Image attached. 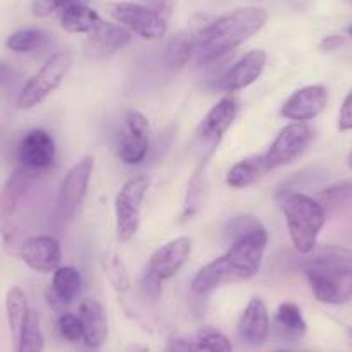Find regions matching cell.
I'll list each match as a JSON object with an SVG mask.
<instances>
[{"label": "cell", "mask_w": 352, "mask_h": 352, "mask_svg": "<svg viewBox=\"0 0 352 352\" xmlns=\"http://www.w3.org/2000/svg\"><path fill=\"white\" fill-rule=\"evenodd\" d=\"M266 245L268 232L264 226L232 242V247L221 257L199 270L192 290L195 294H209L219 287L250 280L259 273Z\"/></svg>", "instance_id": "cell-1"}, {"label": "cell", "mask_w": 352, "mask_h": 352, "mask_svg": "<svg viewBox=\"0 0 352 352\" xmlns=\"http://www.w3.org/2000/svg\"><path fill=\"white\" fill-rule=\"evenodd\" d=\"M268 12L261 8H240L223 16H212L206 26L192 33L199 64H209L226 56L263 30Z\"/></svg>", "instance_id": "cell-2"}, {"label": "cell", "mask_w": 352, "mask_h": 352, "mask_svg": "<svg viewBox=\"0 0 352 352\" xmlns=\"http://www.w3.org/2000/svg\"><path fill=\"white\" fill-rule=\"evenodd\" d=\"M278 204L297 252L304 256L313 252L318 247V235L327 223L323 204L300 192H283L278 195Z\"/></svg>", "instance_id": "cell-3"}, {"label": "cell", "mask_w": 352, "mask_h": 352, "mask_svg": "<svg viewBox=\"0 0 352 352\" xmlns=\"http://www.w3.org/2000/svg\"><path fill=\"white\" fill-rule=\"evenodd\" d=\"M71 66H73V54L69 50H59L52 54L21 88L16 99V106L23 111H28L42 104L54 90L59 88Z\"/></svg>", "instance_id": "cell-4"}, {"label": "cell", "mask_w": 352, "mask_h": 352, "mask_svg": "<svg viewBox=\"0 0 352 352\" xmlns=\"http://www.w3.org/2000/svg\"><path fill=\"white\" fill-rule=\"evenodd\" d=\"M151 187L147 175L133 176L128 180L116 195L114 211H116V240L126 243L137 235L140 226V211L145 194Z\"/></svg>", "instance_id": "cell-5"}, {"label": "cell", "mask_w": 352, "mask_h": 352, "mask_svg": "<svg viewBox=\"0 0 352 352\" xmlns=\"http://www.w3.org/2000/svg\"><path fill=\"white\" fill-rule=\"evenodd\" d=\"M109 14L123 28L145 40H159L168 32V21L152 11L151 8L133 2H113L107 6Z\"/></svg>", "instance_id": "cell-6"}, {"label": "cell", "mask_w": 352, "mask_h": 352, "mask_svg": "<svg viewBox=\"0 0 352 352\" xmlns=\"http://www.w3.org/2000/svg\"><path fill=\"white\" fill-rule=\"evenodd\" d=\"M313 138V128L307 126L306 123L287 124V126L276 135L272 147L263 154L266 173L282 168V166L289 164L294 159L299 157V155L309 147Z\"/></svg>", "instance_id": "cell-7"}, {"label": "cell", "mask_w": 352, "mask_h": 352, "mask_svg": "<svg viewBox=\"0 0 352 352\" xmlns=\"http://www.w3.org/2000/svg\"><path fill=\"white\" fill-rule=\"evenodd\" d=\"M148 126L147 118L138 111H128L124 116L123 130L120 133L118 154L124 164H138L148 154Z\"/></svg>", "instance_id": "cell-8"}, {"label": "cell", "mask_w": 352, "mask_h": 352, "mask_svg": "<svg viewBox=\"0 0 352 352\" xmlns=\"http://www.w3.org/2000/svg\"><path fill=\"white\" fill-rule=\"evenodd\" d=\"M314 297L323 304H344L352 299V273L337 270H304Z\"/></svg>", "instance_id": "cell-9"}, {"label": "cell", "mask_w": 352, "mask_h": 352, "mask_svg": "<svg viewBox=\"0 0 352 352\" xmlns=\"http://www.w3.org/2000/svg\"><path fill=\"white\" fill-rule=\"evenodd\" d=\"M236 100L232 96L223 97L214 107L208 113V116L202 121L201 128H199V138L204 144V159L202 161H209L211 155L214 154L216 147L221 142L223 135L228 131V128L232 126V123L236 118Z\"/></svg>", "instance_id": "cell-10"}, {"label": "cell", "mask_w": 352, "mask_h": 352, "mask_svg": "<svg viewBox=\"0 0 352 352\" xmlns=\"http://www.w3.org/2000/svg\"><path fill=\"white\" fill-rule=\"evenodd\" d=\"M94 162H96L94 157L87 155L80 162H76L69 169V173L64 176L59 188V195H57L59 211L64 216L74 214L81 202H83L88 190V184H90V176H92L94 171Z\"/></svg>", "instance_id": "cell-11"}, {"label": "cell", "mask_w": 352, "mask_h": 352, "mask_svg": "<svg viewBox=\"0 0 352 352\" xmlns=\"http://www.w3.org/2000/svg\"><path fill=\"white\" fill-rule=\"evenodd\" d=\"M192 252V240L188 236H176L169 240L162 247H159L148 259L145 272L152 273L159 280L173 278L176 273L184 268V264L190 257Z\"/></svg>", "instance_id": "cell-12"}, {"label": "cell", "mask_w": 352, "mask_h": 352, "mask_svg": "<svg viewBox=\"0 0 352 352\" xmlns=\"http://www.w3.org/2000/svg\"><path fill=\"white\" fill-rule=\"evenodd\" d=\"M18 157L23 168L33 173L49 169L56 161V142L45 130H32L23 137L18 148Z\"/></svg>", "instance_id": "cell-13"}, {"label": "cell", "mask_w": 352, "mask_h": 352, "mask_svg": "<svg viewBox=\"0 0 352 352\" xmlns=\"http://www.w3.org/2000/svg\"><path fill=\"white\" fill-rule=\"evenodd\" d=\"M19 257L36 273H54L60 266V243L52 235L28 236Z\"/></svg>", "instance_id": "cell-14"}, {"label": "cell", "mask_w": 352, "mask_h": 352, "mask_svg": "<svg viewBox=\"0 0 352 352\" xmlns=\"http://www.w3.org/2000/svg\"><path fill=\"white\" fill-rule=\"evenodd\" d=\"M328 102L327 88L321 85L304 87L289 97L282 107V114L296 123H306L323 113Z\"/></svg>", "instance_id": "cell-15"}, {"label": "cell", "mask_w": 352, "mask_h": 352, "mask_svg": "<svg viewBox=\"0 0 352 352\" xmlns=\"http://www.w3.org/2000/svg\"><path fill=\"white\" fill-rule=\"evenodd\" d=\"M266 59L268 57L264 50H250L225 71V74L218 80V88L225 92H236L249 87L263 74Z\"/></svg>", "instance_id": "cell-16"}, {"label": "cell", "mask_w": 352, "mask_h": 352, "mask_svg": "<svg viewBox=\"0 0 352 352\" xmlns=\"http://www.w3.org/2000/svg\"><path fill=\"white\" fill-rule=\"evenodd\" d=\"M270 333L268 307L261 299H250L239 321V337L250 347L264 344Z\"/></svg>", "instance_id": "cell-17"}, {"label": "cell", "mask_w": 352, "mask_h": 352, "mask_svg": "<svg viewBox=\"0 0 352 352\" xmlns=\"http://www.w3.org/2000/svg\"><path fill=\"white\" fill-rule=\"evenodd\" d=\"M80 321L83 328V342L90 349H99L109 333L106 309L97 299H85L80 304Z\"/></svg>", "instance_id": "cell-18"}, {"label": "cell", "mask_w": 352, "mask_h": 352, "mask_svg": "<svg viewBox=\"0 0 352 352\" xmlns=\"http://www.w3.org/2000/svg\"><path fill=\"white\" fill-rule=\"evenodd\" d=\"M81 290V275L73 266H59L54 272L52 285H50L47 299L50 307L63 311L67 304L73 302Z\"/></svg>", "instance_id": "cell-19"}, {"label": "cell", "mask_w": 352, "mask_h": 352, "mask_svg": "<svg viewBox=\"0 0 352 352\" xmlns=\"http://www.w3.org/2000/svg\"><path fill=\"white\" fill-rule=\"evenodd\" d=\"M35 175L36 173L30 171L23 166L12 171V175L9 176L2 190H0V214L6 216V218L14 214L16 209L21 204L23 197L32 187Z\"/></svg>", "instance_id": "cell-20"}, {"label": "cell", "mask_w": 352, "mask_h": 352, "mask_svg": "<svg viewBox=\"0 0 352 352\" xmlns=\"http://www.w3.org/2000/svg\"><path fill=\"white\" fill-rule=\"evenodd\" d=\"M131 40V33L121 25H113V23L104 21L102 26L96 33L88 35L87 47L94 56L106 57L111 54L118 52L128 45Z\"/></svg>", "instance_id": "cell-21"}, {"label": "cell", "mask_w": 352, "mask_h": 352, "mask_svg": "<svg viewBox=\"0 0 352 352\" xmlns=\"http://www.w3.org/2000/svg\"><path fill=\"white\" fill-rule=\"evenodd\" d=\"M337 270L352 273V250L338 245L316 247L302 263V270Z\"/></svg>", "instance_id": "cell-22"}, {"label": "cell", "mask_w": 352, "mask_h": 352, "mask_svg": "<svg viewBox=\"0 0 352 352\" xmlns=\"http://www.w3.org/2000/svg\"><path fill=\"white\" fill-rule=\"evenodd\" d=\"M6 313H8V323L9 330H11L12 347H14L16 351L19 342H21L23 333H25L26 324H28L30 314H32V309H30L25 292H23L19 287L9 289L8 296H6Z\"/></svg>", "instance_id": "cell-23"}, {"label": "cell", "mask_w": 352, "mask_h": 352, "mask_svg": "<svg viewBox=\"0 0 352 352\" xmlns=\"http://www.w3.org/2000/svg\"><path fill=\"white\" fill-rule=\"evenodd\" d=\"M104 19L88 4H78L60 12V26L69 33H85L92 35L102 26Z\"/></svg>", "instance_id": "cell-24"}, {"label": "cell", "mask_w": 352, "mask_h": 352, "mask_svg": "<svg viewBox=\"0 0 352 352\" xmlns=\"http://www.w3.org/2000/svg\"><path fill=\"white\" fill-rule=\"evenodd\" d=\"M266 175V168H264L263 154L252 155L243 161L236 162L226 176V184L232 188H245L259 182V178Z\"/></svg>", "instance_id": "cell-25"}, {"label": "cell", "mask_w": 352, "mask_h": 352, "mask_svg": "<svg viewBox=\"0 0 352 352\" xmlns=\"http://www.w3.org/2000/svg\"><path fill=\"white\" fill-rule=\"evenodd\" d=\"M185 352H233V347L226 335L212 327H204L188 342Z\"/></svg>", "instance_id": "cell-26"}, {"label": "cell", "mask_w": 352, "mask_h": 352, "mask_svg": "<svg viewBox=\"0 0 352 352\" xmlns=\"http://www.w3.org/2000/svg\"><path fill=\"white\" fill-rule=\"evenodd\" d=\"M195 56V40L190 32H180L171 36L166 47V60L171 67L180 69L187 66L188 60Z\"/></svg>", "instance_id": "cell-27"}, {"label": "cell", "mask_w": 352, "mask_h": 352, "mask_svg": "<svg viewBox=\"0 0 352 352\" xmlns=\"http://www.w3.org/2000/svg\"><path fill=\"white\" fill-rule=\"evenodd\" d=\"M276 324L285 333V337L299 338L307 331V324L304 321L299 306L294 302H283L276 311Z\"/></svg>", "instance_id": "cell-28"}, {"label": "cell", "mask_w": 352, "mask_h": 352, "mask_svg": "<svg viewBox=\"0 0 352 352\" xmlns=\"http://www.w3.org/2000/svg\"><path fill=\"white\" fill-rule=\"evenodd\" d=\"M45 42L47 35L42 30L26 28L12 33V35L6 40V47L16 54H30L33 52V50L40 49Z\"/></svg>", "instance_id": "cell-29"}, {"label": "cell", "mask_w": 352, "mask_h": 352, "mask_svg": "<svg viewBox=\"0 0 352 352\" xmlns=\"http://www.w3.org/2000/svg\"><path fill=\"white\" fill-rule=\"evenodd\" d=\"M104 268H106L107 280L118 294H124L130 290L131 280L128 275L126 264L121 261L118 254H107L106 261H104Z\"/></svg>", "instance_id": "cell-30"}, {"label": "cell", "mask_w": 352, "mask_h": 352, "mask_svg": "<svg viewBox=\"0 0 352 352\" xmlns=\"http://www.w3.org/2000/svg\"><path fill=\"white\" fill-rule=\"evenodd\" d=\"M43 351V335L42 327H40V318L35 311L30 314L28 324L25 328L21 342L14 352H42Z\"/></svg>", "instance_id": "cell-31"}, {"label": "cell", "mask_w": 352, "mask_h": 352, "mask_svg": "<svg viewBox=\"0 0 352 352\" xmlns=\"http://www.w3.org/2000/svg\"><path fill=\"white\" fill-rule=\"evenodd\" d=\"M78 4H88V0H33V14L36 18H49Z\"/></svg>", "instance_id": "cell-32"}, {"label": "cell", "mask_w": 352, "mask_h": 352, "mask_svg": "<svg viewBox=\"0 0 352 352\" xmlns=\"http://www.w3.org/2000/svg\"><path fill=\"white\" fill-rule=\"evenodd\" d=\"M57 331L64 340L71 342V344L83 340V328H81L80 318L71 313H60L59 320H57Z\"/></svg>", "instance_id": "cell-33"}, {"label": "cell", "mask_w": 352, "mask_h": 352, "mask_svg": "<svg viewBox=\"0 0 352 352\" xmlns=\"http://www.w3.org/2000/svg\"><path fill=\"white\" fill-rule=\"evenodd\" d=\"M0 235H2V243H4V249L8 250V254L19 257L23 243H25V240L28 239V235H26V233L23 232L21 228H18L16 225H11V223L2 226Z\"/></svg>", "instance_id": "cell-34"}, {"label": "cell", "mask_w": 352, "mask_h": 352, "mask_svg": "<svg viewBox=\"0 0 352 352\" xmlns=\"http://www.w3.org/2000/svg\"><path fill=\"white\" fill-rule=\"evenodd\" d=\"M261 226H263L261 221H257L254 216H236V218H233L232 221L228 223V226H226V235L230 236L232 242H235V240L249 235V233L261 228Z\"/></svg>", "instance_id": "cell-35"}, {"label": "cell", "mask_w": 352, "mask_h": 352, "mask_svg": "<svg viewBox=\"0 0 352 352\" xmlns=\"http://www.w3.org/2000/svg\"><path fill=\"white\" fill-rule=\"evenodd\" d=\"M142 285H144V292L148 299L157 300L161 297L162 292V280H159L157 276H154L152 273L145 272L144 278H142Z\"/></svg>", "instance_id": "cell-36"}, {"label": "cell", "mask_w": 352, "mask_h": 352, "mask_svg": "<svg viewBox=\"0 0 352 352\" xmlns=\"http://www.w3.org/2000/svg\"><path fill=\"white\" fill-rule=\"evenodd\" d=\"M338 130H352V90L347 94V97H345L344 104H342L340 107V114H338Z\"/></svg>", "instance_id": "cell-37"}, {"label": "cell", "mask_w": 352, "mask_h": 352, "mask_svg": "<svg viewBox=\"0 0 352 352\" xmlns=\"http://www.w3.org/2000/svg\"><path fill=\"white\" fill-rule=\"evenodd\" d=\"M145 2H147V8H151L154 12H157V14L161 16V18H164L166 21H168L173 9H175V0H145Z\"/></svg>", "instance_id": "cell-38"}, {"label": "cell", "mask_w": 352, "mask_h": 352, "mask_svg": "<svg viewBox=\"0 0 352 352\" xmlns=\"http://www.w3.org/2000/svg\"><path fill=\"white\" fill-rule=\"evenodd\" d=\"M342 42H344V40H342L340 36H327V38L321 42V49L333 50V49H337L338 45H342Z\"/></svg>", "instance_id": "cell-39"}, {"label": "cell", "mask_w": 352, "mask_h": 352, "mask_svg": "<svg viewBox=\"0 0 352 352\" xmlns=\"http://www.w3.org/2000/svg\"><path fill=\"white\" fill-rule=\"evenodd\" d=\"M126 352H148V349L144 345H130Z\"/></svg>", "instance_id": "cell-40"}, {"label": "cell", "mask_w": 352, "mask_h": 352, "mask_svg": "<svg viewBox=\"0 0 352 352\" xmlns=\"http://www.w3.org/2000/svg\"><path fill=\"white\" fill-rule=\"evenodd\" d=\"M347 162H349V166H351V168H352V152H351V154H349V157H347Z\"/></svg>", "instance_id": "cell-41"}, {"label": "cell", "mask_w": 352, "mask_h": 352, "mask_svg": "<svg viewBox=\"0 0 352 352\" xmlns=\"http://www.w3.org/2000/svg\"><path fill=\"white\" fill-rule=\"evenodd\" d=\"M349 33H351V35H352V26H351V28H349Z\"/></svg>", "instance_id": "cell-42"}]
</instances>
